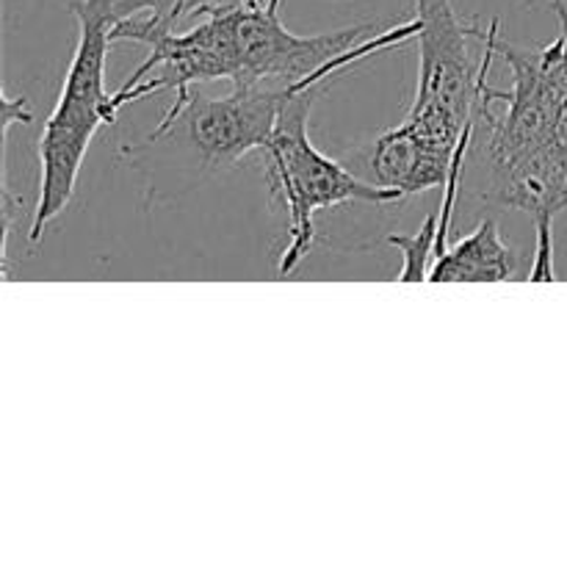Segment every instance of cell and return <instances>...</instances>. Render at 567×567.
I'll list each match as a JSON object with an SVG mask.
<instances>
[{"mask_svg":"<svg viewBox=\"0 0 567 567\" xmlns=\"http://www.w3.org/2000/svg\"><path fill=\"white\" fill-rule=\"evenodd\" d=\"M78 44L66 66L59 103L39 136V199L33 205L31 244L42 241L50 221L70 205L78 175L100 125L116 122L114 94L105 92V55L116 25L114 0H72Z\"/></svg>","mask_w":567,"mask_h":567,"instance_id":"1","label":"cell"},{"mask_svg":"<svg viewBox=\"0 0 567 567\" xmlns=\"http://www.w3.org/2000/svg\"><path fill=\"white\" fill-rule=\"evenodd\" d=\"M316 89L299 92L282 105L266 155V172L275 197H282L288 210V247L280 255V277L293 275L308 258L316 241V214L343 203L391 205L402 203L399 188L363 181L347 166L332 161L310 142L308 122Z\"/></svg>","mask_w":567,"mask_h":567,"instance_id":"2","label":"cell"},{"mask_svg":"<svg viewBox=\"0 0 567 567\" xmlns=\"http://www.w3.org/2000/svg\"><path fill=\"white\" fill-rule=\"evenodd\" d=\"M299 92L310 89L233 83L225 97L192 94L181 120H186L188 138L210 166H230L255 150L264 153L269 147L282 105Z\"/></svg>","mask_w":567,"mask_h":567,"instance_id":"3","label":"cell"},{"mask_svg":"<svg viewBox=\"0 0 567 567\" xmlns=\"http://www.w3.org/2000/svg\"><path fill=\"white\" fill-rule=\"evenodd\" d=\"M421 28L419 39V89L413 105L443 109L468 122L474 116L480 70L468 53V37H476V22L460 20L452 0H413Z\"/></svg>","mask_w":567,"mask_h":567,"instance_id":"4","label":"cell"},{"mask_svg":"<svg viewBox=\"0 0 567 567\" xmlns=\"http://www.w3.org/2000/svg\"><path fill=\"white\" fill-rule=\"evenodd\" d=\"M452 158L426 147L419 136L402 122L399 127L382 133L369 153L371 183L385 188H399L404 197L446 186Z\"/></svg>","mask_w":567,"mask_h":567,"instance_id":"5","label":"cell"},{"mask_svg":"<svg viewBox=\"0 0 567 567\" xmlns=\"http://www.w3.org/2000/svg\"><path fill=\"white\" fill-rule=\"evenodd\" d=\"M518 271V258L504 244L496 219H482L474 233L437 255L426 282H504Z\"/></svg>","mask_w":567,"mask_h":567,"instance_id":"6","label":"cell"},{"mask_svg":"<svg viewBox=\"0 0 567 567\" xmlns=\"http://www.w3.org/2000/svg\"><path fill=\"white\" fill-rule=\"evenodd\" d=\"M194 0H114L116 25L111 42L147 44L153 37L169 33L181 17H188Z\"/></svg>","mask_w":567,"mask_h":567,"instance_id":"7","label":"cell"},{"mask_svg":"<svg viewBox=\"0 0 567 567\" xmlns=\"http://www.w3.org/2000/svg\"><path fill=\"white\" fill-rule=\"evenodd\" d=\"M437 230H441V210L426 216V221L421 225V230L415 236H388L385 241L391 247L402 249L404 255V264L399 269L396 280L402 282H421V280H430V269L435 264V252H437Z\"/></svg>","mask_w":567,"mask_h":567,"instance_id":"8","label":"cell"},{"mask_svg":"<svg viewBox=\"0 0 567 567\" xmlns=\"http://www.w3.org/2000/svg\"><path fill=\"white\" fill-rule=\"evenodd\" d=\"M554 216H535L537 230V247L535 260L529 269V282H554L557 280V269H554Z\"/></svg>","mask_w":567,"mask_h":567,"instance_id":"9","label":"cell"},{"mask_svg":"<svg viewBox=\"0 0 567 567\" xmlns=\"http://www.w3.org/2000/svg\"><path fill=\"white\" fill-rule=\"evenodd\" d=\"M33 114H31V105H28L25 97H11V94H6V103H3V125L6 131H9L11 125H17V122H31Z\"/></svg>","mask_w":567,"mask_h":567,"instance_id":"10","label":"cell"},{"mask_svg":"<svg viewBox=\"0 0 567 567\" xmlns=\"http://www.w3.org/2000/svg\"><path fill=\"white\" fill-rule=\"evenodd\" d=\"M205 3H214V0H194V3H192V11H188V14H194V11H197L199 6H205Z\"/></svg>","mask_w":567,"mask_h":567,"instance_id":"11","label":"cell"},{"mask_svg":"<svg viewBox=\"0 0 567 567\" xmlns=\"http://www.w3.org/2000/svg\"><path fill=\"white\" fill-rule=\"evenodd\" d=\"M563 205L567 208V188H565V199H563Z\"/></svg>","mask_w":567,"mask_h":567,"instance_id":"12","label":"cell"}]
</instances>
